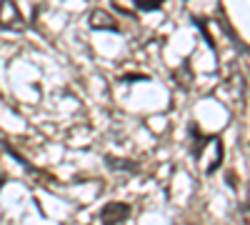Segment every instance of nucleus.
I'll return each mask as SVG.
<instances>
[{"label": "nucleus", "instance_id": "7ed1b4c3", "mask_svg": "<svg viewBox=\"0 0 250 225\" xmlns=\"http://www.w3.org/2000/svg\"><path fill=\"white\" fill-rule=\"evenodd\" d=\"M130 205L128 203H120V200H110V203H105V205L100 208V213H98V220L100 223H105V225H113V223H125L130 218Z\"/></svg>", "mask_w": 250, "mask_h": 225}, {"label": "nucleus", "instance_id": "1a4fd4ad", "mask_svg": "<svg viewBox=\"0 0 250 225\" xmlns=\"http://www.w3.org/2000/svg\"><path fill=\"white\" fill-rule=\"evenodd\" d=\"M5 180H8V178H5L3 173H0V188H3V185H5Z\"/></svg>", "mask_w": 250, "mask_h": 225}, {"label": "nucleus", "instance_id": "0eeeda50", "mask_svg": "<svg viewBox=\"0 0 250 225\" xmlns=\"http://www.w3.org/2000/svg\"><path fill=\"white\" fill-rule=\"evenodd\" d=\"M108 168H113V170H128V173H138L140 170L138 165H133L130 160H118V158H108Z\"/></svg>", "mask_w": 250, "mask_h": 225}, {"label": "nucleus", "instance_id": "423d86ee", "mask_svg": "<svg viewBox=\"0 0 250 225\" xmlns=\"http://www.w3.org/2000/svg\"><path fill=\"white\" fill-rule=\"evenodd\" d=\"M193 23H195V28L205 35V43L210 45V50L218 53V48H215V43H213V35H210V30H208V20H205V18H193Z\"/></svg>", "mask_w": 250, "mask_h": 225}, {"label": "nucleus", "instance_id": "39448f33", "mask_svg": "<svg viewBox=\"0 0 250 225\" xmlns=\"http://www.w3.org/2000/svg\"><path fill=\"white\" fill-rule=\"evenodd\" d=\"M165 0H133V8L135 13H153V10H160Z\"/></svg>", "mask_w": 250, "mask_h": 225}, {"label": "nucleus", "instance_id": "20e7f679", "mask_svg": "<svg viewBox=\"0 0 250 225\" xmlns=\"http://www.w3.org/2000/svg\"><path fill=\"white\" fill-rule=\"evenodd\" d=\"M88 25L93 30H108V33H120V25L118 20L108 13V10H93L88 15Z\"/></svg>", "mask_w": 250, "mask_h": 225}, {"label": "nucleus", "instance_id": "6e6552de", "mask_svg": "<svg viewBox=\"0 0 250 225\" xmlns=\"http://www.w3.org/2000/svg\"><path fill=\"white\" fill-rule=\"evenodd\" d=\"M120 80H123V83H130V80H148V75H143V73L138 75V73H135V75H123Z\"/></svg>", "mask_w": 250, "mask_h": 225}, {"label": "nucleus", "instance_id": "f257e3e1", "mask_svg": "<svg viewBox=\"0 0 250 225\" xmlns=\"http://www.w3.org/2000/svg\"><path fill=\"white\" fill-rule=\"evenodd\" d=\"M188 140H190V153H193L195 160H203V155L208 153V148L213 150L210 158H205V175H213L220 168L223 153H225L220 135H205L203 130H198L195 123H190V125H188Z\"/></svg>", "mask_w": 250, "mask_h": 225}, {"label": "nucleus", "instance_id": "f03ea898", "mask_svg": "<svg viewBox=\"0 0 250 225\" xmlns=\"http://www.w3.org/2000/svg\"><path fill=\"white\" fill-rule=\"evenodd\" d=\"M28 28L25 15L20 13L15 0H0V30L3 33H23Z\"/></svg>", "mask_w": 250, "mask_h": 225}, {"label": "nucleus", "instance_id": "9d476101", "mask_svg": "<svg viewBox=\"0 0 250 225\" xmlns=\"http://www.w3.org/2000/svg\"><path fill=\"white\" fill-rule=\"evenodd\" d=\"M183 3H188V0H183Z\"/></svg>", "mask_w": 250, "mask_h": 225}]
</instances>
